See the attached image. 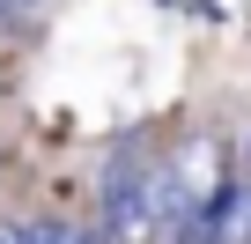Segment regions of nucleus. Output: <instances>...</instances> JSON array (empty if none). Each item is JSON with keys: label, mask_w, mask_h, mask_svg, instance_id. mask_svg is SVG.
<instances>
[{"label": "nucleus", "mask_w": 251, "mask_h": 244, "mask_svg": "<svg viewBox=\"0 0 251 244\" xmlns=\"http://www.w3.org/2000/svg\"><path fill=\"white\" fill-rule=\"evenodd\" d=\"M170 222H177V200H170L155 148L118 141L103 163V192H96V237L103 244H155Z\"/></svg>", "instance_id": "1"}, {"label": "nucleus", "mask_w": 251, "mask_h": 244, "mask_svg": "<svg viewBox=\"0 0 251 244\" xmlns=\"http://www.w3.org/2000/svg\"><path fill=\"white\" fill-rule=\"evenodd\" d=\"M244 244H251V237H244Z\"/></svg>", "instance_id": "5"}, {"label": "nucleus", "mask_w": 251, "mask_h": 244, "mask_svg": "<svg viewBox=\"0 0 251 244\" xmlns=\"http://www.w3.org/2000/svg\"><path fill=\"white\" fill-rule=\"evenodd\" d=\"M192 244H207V237H192Z\"/></svg>", "instance_id": "4"}, {"label": "nucleus", "mask_w": 251, "mask_h": 244, "mask_svg": "<svg viewBox=\"0 0 251 244\" xmlns=\"http://www.w3.org/2000/svg\"><path fill=\"white\" fill-rule=\"evenodd\" d=\"M23 244H103V237H89L74 222H23Z\"/></svg>", "instance_id": "2"}, {"label": "nucleus", "mask_w": 251, "mask_h": 244, "mask_svg": "<svg viewBox=\"0 0 251 244\" xmlns=\"http://www.w3.org/2000/svg\"><path fill=\"white\" fill-rule=\"evenodd\" d=\"M0 244H23V222H0Z\"/></svg>", "instance_id": "3"}]
</instances>
